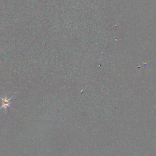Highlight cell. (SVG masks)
<instances>
[{
    "label": "cell",
    "mask_w": 156,
    "mask_h": 156,
    "mask_svg": "<svg viewBox=\"0 0 156 156\" xmlns=\"http://www.w3.org/2000/svg\"><path fill=\"white\" fill-rule=\"evenodd\" d=\"M13 96L14 95L10 96V98H8L7 96L2 97L0 96V99L1 101V107H0V110H1L2 108H4L6 110L7 108L11 107V99H12Z\"/></svg>",
    "instance_id": "obj_1"
}]
</instances>
